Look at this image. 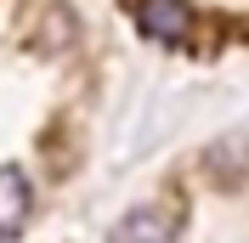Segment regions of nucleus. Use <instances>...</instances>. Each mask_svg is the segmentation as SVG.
<instances>
[{"label":"nucleus","instance_id":"f257e3e1","mask_svg":"<svg viewBox=\"0 0 249 243\" xmlns=\"http://www.w3.org/2000/svg\"><path fill=\"white\" fill-rule=\"evenodd\" d=\"M136 29L159 46H187L193 40V6L187 0H136Z\"/></svg>","mask_w":249,"mask_h":243},{"label":"nucleus","instance_id":"f03ea898","mask_svg":"<svg viewBox=\"0 0 249 243\" xmlns=\"http://www.w3.org/2000/svg\"><path fill=\"white\" fill-rule=\"evenodd\" d=\"M34 215V187L17 164H0V243H12Z\"/></svg>","mask_w":249,"mask_h":243},{"label":"nucleus","instance_id":"7ed1b4c3","mask_svg":"<svg viewBox=\"0 0 249 243\" xmlns=\"http://www.w3.org/2000/svg\"><path fill=\"white\" fill-rule=\"evenodd\" d=\"M176 238V215L159 209V204H142V209L119 215L108 232V243H170Z\"/></svg>","mask_w":249,"mask_h":243}]
</instances>
